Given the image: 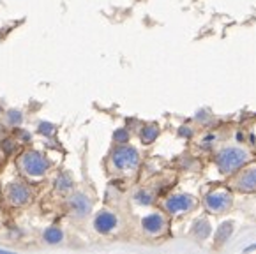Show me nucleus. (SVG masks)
Wrapping results in <instances>:
<instances>
[{
	"label": "nucleus",
	"mask_w": 256,
	"mask_h": 254,
	"mask_svg": "<svg viewBox=\"0 0 256 254\" xmlns=\"http://www.w3.org/2000/svg\"><path fill=\"white\" fill-rule=\"evenodd\" d=\"M251 159L249 150L242 146H224L216 156V166L222 175H232L237 173L242 166H246Z\"/></svg>",
	"instance_id": "nucleus-1"
},
{
	"label": "nucleus",
	"mask_w": 256,
	"mask_h": 254,
	"mask_svg": "<svg viewBox=\"0 0 256 254\" xmlns=\"http://www.w3.org/2000/svg\"><path fill=\"white\" fill-rule=\"evenodd\" d=\"M16 164L28 180H41L50 170V159L39 150H26L18 157Z\"/></svg>",
	"instance_id": "nucleus-2"
},
{
	"label": "nucleus",
	"mask_w": 256,
	"mask_h": 254,
	"mask_svg": "<svg viewBox=\"0 0 256 254\" xmlns=\"http://www.w3.org/2000/svg\"><path fill=\"white\" fill-rule=\"evenodd\" d=\"M110 164L118 173H132L140 166V154L134 146L120 143L110 156Z\"/></svg>",
	"instance_id": "nucleus-3"
},
{
	"label": "nucleus",
	"mask_w": 256,
	"mask_h": 254,
	"mask_svg": "<svg viewBox=\"0 0 256 254\" xmlns=\"http://www.w3.org/2000/svg\"><path fill=\"white\" fill-rule=\"evenodd\" d=\"M4 198L9 206L20 208V206L30 205L32 198H34V192H32V187L26 182L14 180V182H9L4 187Z\"/></svg>",
	"instance_id": "nucleus-4"
},
{
	"label": "nucleus",
	"mask_w": 256,
	"mask_h": 254,
	"mask_svg": "<svg viewBox=\"0 0 256 254\" xmlns=\"http://www.w3.org/2000/svg\"><path fill=\"white\" fill-rule=\"evenodd\" d=\"M205 208L210 214H224L230 210L232 203H234V194L230 189L226 187H216V189L208 190L205 194Z\"/></svg>",
	"instance_id": "nucleus-5"
},
{
	"label": "nucleus",
	"mask_w": 256,
	"mask_h": 254,
	"mask_svg": "<svg viewBox=\"0 0 256 254\" xmlns=\"http://www.w3.org/2000/svg\"><path fill=\"white\" fill-rule=\"evenodd\" d=\"M162 206L172 216H180V214H188L191 210H194L198 206V202H196L194 196L180 192V194H172L170 198H166Z\"/></svg>",
	"instance_id": "nucleus-6"
},
{
	"label": "nucleus",
	"mask_w": 256,
	"mask_h": 254,
	"mask_svg": "<svg viewBox=\"0 0 256 254\" xmlns=\"http://www.w3.org/2000/svg\"><path fill=\"white\" fill-rule=\"evenodd\" d=\"M120 220H118L117 214L112 212V210H99L94 216V220H92V226L98 233L101 235H110V233L117 232Z\"/></svg>",
	"instance_id": "nucleus-7"
},
{
	"label": "nucleus",
	"mask_w": 256,
	"mask_h": 254,
	"mask_svg": "<svg viewBox=\"0 0 256 254\" xmlns=\"http://www.w3.org/2000/svg\"><path fill=\"white\" fill-rule=\"evenodd\" d=\"M142 230L148 236H161L168 230V220H166L164 214L152 212L148 216H145L142 219Z\"/></svg>",
	"instance_id": "nucleus-8"
},
{
	"label": "nucleus",
	"mask_w": 256,
	"mask_h": 254,
	"mask_svg": "<svg viewBox=\"0 0 256 254\" xmlns=\"http://www.w3.org/2000/svg\"><path fill=\"white\" fill-rule=\"evenodd\" d=\"M234 187L240 192H252L256 190V162L249 166H242L240 172L235 175Z\"/></svg>",
	"instance_id": "nucleus-9"
},
{
	"label": "nucleus",
	"mask_w": 256,
	"mask_h": 254,
	"mask_svg": "<svg viewBox=\"0 0 256 254\" xmlns=\"http://www.w3.org/2000/svg\"><path fill=\"white\" fill-rule=\"evenodd\" d=\"M68 205H69V210H71L76 217H87L92 210L90 198H88L87 194H82V192L72 194L71 198H69Z\"/></svg>",
	"instance_id": "nucleus-10"
},
{
	"label": "nucleus",
	"mask_w": 256,
	"mask_h": 254,
	"mask_svg": "<svg viewBox=\"0 0 256 254\" xmlns=\"http://www.w3.org/2000/svg\"><path fill=\"white\" fill-rule=\"evenodd\" d=\"M42 240L46 244H50V246H56V244H60L64 240V232L58 226H50L42 233Z\"/></svg>",
	"instance_id": "nucleus-11"
},
{
	"label": "nucleus",
	"mask_w": 256,
	"mask_h": 254,
	"mask_svg": "<svg viewBox=\"0 0 256 254\" xmlns=\"http://www.w3.org/2000/svg\"><path fill=\"white\" fill-rule=\"evenodd\" d=\"M159 136V127L156 124H148V126L142 127V131H140V140L145 143V145H150L158 140Z\"/></svg>",
	"instance_id": "nucleus-12"
},
{
	"label": "nucleus",
	"mask_w": 256,
	"mask_h": 254,
	"mask_svg": "<svg viewBox=\"0 0 256 254\" xmlns=\"http://www.w3.org/2000/svg\"><path fill=\"white\" fill-rule=\"evenodd\" d=\"M234 233V222H222L216 232V246H222Z\"/></svg>",
	"instance_id": "nucleus-13"
},
{
	"label": "nucleus",
	"mask_w": 256,
	"mask_h": 254,
	"mask_svg": "<svg viewBox=\"0 0 256 254\" xmlns=\"http://www.w3.org/2000/svg\"><path fill=\"white\" fill-rule=\"evenodd\" d=\"M192 235L196 236L198 240H204L208 236V233H210V224H208L207 219H198L194 222V226H192Z\"/></svg>",
	"instance_id": "nucleus-14"
},
{
	"label": "nucleus",
	"mask_w": 256,
	"mask_h": 254,
	"mask_svg": "<svg viewBox=\"0 0 256 254\" xmlns=\"http://www.w3.org/2000/svg\"><path fill=\"white\" fill-rule=\"evenodd\" d=\"M55 189L58 190V192H68V190H71L72 189L71 176H69L68 173H60L55 180Z\"/></svg>",
	"instance_id": "nucleus-15"
},
{
	"label": "nucleus",
	"mask_w": 256,
	"mask_h": 254,
	"mask_svg": "<svg viewBox=\"0 0 256 254\" xmlns=\"http://www.w3.org/2000/svg\"><path fill=\"white\" fill-rule=\"evenodd\" d=\"M134 202L140 203V205H150V203L154 202V196H152L147 189H140L134 194Z\"/></svg>",
	"instance_id": "nucleus-16"
},
{
	"label": "nucleus",
	"mask_w": 256,
	"mask_h": 254,
	"mask_svg": "<svg viewBox=\"0 0 256 254\" xmlns=\"http://www.w3.org/2000/svg\"><path fill=\"white\" fill-rule=\"evenodd\" d=\"M22 120H23V115L18 112V110H11V112H8V124L11 127L20 126V124H22Z\"/></svg>",
	"instance_id": "nucleus-17"
},
{
	"label": "nucleus",
	"mask_w": 256,
	"mask_h": 254,
	"mask_svg": "<svg viewBox=\"0 0 256 254\" xmlns=\"http://www.w3.org/2000/svg\"><path fill=\"white\" fill-rule=\"evenodd\" d=\"M113 140H115L117 143H128L129 142L128 129H118V131H115V134H113Z\"/></svg>",
	"instance_id": "nucleus-18"
},
{
	"label": "nucleus",
	"mask_w": 256,
	"mask_h": 254,
	"mask_svg": "<svg viewBox=\"0 0 256 254\" xmlns=\"http://www.w3.org/2000/svg\"><path fill=\"white\" fill-rule=\"evenodd\" d=\"M39 132L41 134H53V126L52 124H48V122H42V124H39Z\"/></svg>",
	"instance_id": "nucleus-19"
},
{
	"label": "nucleus",
	"mask_w": 256,
	"mask_h": 254,
	"mask_svg": "<svg viewBox=\"0 0 256 254\" xmlns=\"http://www.w3.org/2000/svg\"><path fill=\"white\" fill-rule=\"evenodd\" d=\"M178 132H180V134H184V136H191V134H192L191 129H189V131H188V129H180Z\"/></svg>",
	"instance_id": "nucleus-20"
},
{
	"label": "nucleus",
	"mask_w": 256,
	"mask_h": 254,
	"mask_svg": "<svg viewBox=\"0 0 256 254\" xmlns=\"http://www.w3.org/2000/svg\"><path fill=\"white\" fill-rule=\"evenodd\" d=\"M0 115H2V108H0Z\"/></svg>",
	"instance_id": "nucleus-21"
}]
</instances>
